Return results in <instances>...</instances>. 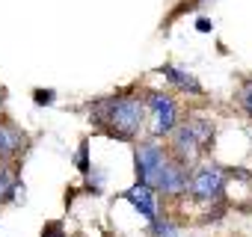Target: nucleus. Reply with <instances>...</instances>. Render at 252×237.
I'll return each mask as SVG.
<instances>
[{
    "instance_id": "obj_1",
    "label": "nucleus",
    "mask_w": 252,
    "mask_h": 237,
    "mask_svg": "<svg viewBox=\"0 0 252 237\" xmlns=\"http://www.w3.org/2000/svg\"><path fill=\"white\" fill-rule=\"evenodd\" d=\"M92 122L107 128L110 137L119 140H134L140 128L146 125V104L134 95L122 98H104L92 107Z\"/></svg>"
},
{
    "instance_id": "obj_2",
    "label": "nucleus",
    "mask_w": 252,
    "mask_h": 237,
    "mask_svg": "<svg viewBox=\"0 0 252 237\" xmlns=\"http://www.w3.org/2000/svg\"><path fill=\"white\" fill-rule=\"evenodd\" d=\"M214 140V122L211 118H187L184 125H175L172 131V151H175V160L178 163H193Z\"/></svg>"
},
{
    "instance_id": "obj_3",
    "label": "nucleus",
    "mask_w": 252,
    "mask_h": 237,
    "mask_svg": "<svg viewBox=\"0 0 252 237\" xmlns=\"http://www.w3.org/2000/svg\"><path fill=\"white\" fill-rule=\"evenodd\" d=\"M166 151L155 143H143L137 146V178L140 184H146L149 190H160V178L166 169Z\"/></svg>"
},
{
    "instance_id": "obj_4",
    "label": "nucleus",
    "mask_w": 252,
    "mask_h": 237,
    "mask_svg": "<svg viewBox=\"0 0 252 237\" xmlns=\"http://www.w3.org/2000/svg\"><path fill=\"white\" fill-rule=\"evenodd\" d=\"M190 190L199 202H220L225 193V172L214 163H202L190 178Z\"/></svg>"
},
{
    "instance_id": "obj_5",
    "label": "nucleus",
    "mask_w": 252,
    "mask_h": 237,
    "mask_svg": "<svg viewBox=\"0 0 252 237\" xmlns=\"http://www.w3.org/2000/svg\"><path fill=\"white\" fill-rule=\"evenodd\" d=\"M149 110H152V134L155 137H169L175 131V122H178V113H175V101L163 92H152L149 95Z\"/></svg>"
},
{
    "instance_id": "obj_6",
    "label": "nucleus",
    "mask_w": 252,
    "mask_h": 237,
    "mask_svg": "<svg viewBox=\"0 0 252 237\" xmlns=\"http://www.w3.org/2000/svg\"><path fill=\"white\" fill-rule=\"evenodd\" d=\"M24 146H27V134L21 128H15L12 122H0V160L15 157Z\"/></svg>"
},
{
    "instance_id": "obj_7",
    "label": "nucleus",
    "mask_w": 252,
    "mask_h": 237,
    "mask_svg": "<svg viewBox=\"0 0 252 237\" xmlns=\"http://www.w3.org/2000/svg\"><path fill=\"white\" fill-rule=\"evenodd\" d=\"M122 199H128L137 210H140V216H146L149 222H155L158 219V207H155V193L146 187V184H137V187H131V190H125L122 193Z\"/></svg>"
},
{
    "instance_id": "obj_8",
    "label": "nucleus",
    "mask_w": 252,
    "mask_h": 237,
    "mask_svg": "<svg viewBox=\"0 0 252 237\" xmlns=\"http://www.w3.org/2000/svg\"><path fill=\"white\" fill-rule=\"evenodd\" d=\"M160 190L163 193H184L187 190V166L178 163V160H166V169H163V178H160Z\"/></svg>"
},
{
    "instance_id": "obj_9",
    "label": "nucleus",
    "mask_w": 252,
    "mask_h": 237,
    "mask_svg": "<svg viewBox=\"0 0 252 237\" xmlns=\"http://www.w3.org/2000/svg\"><path fill=\"white\" fill-rule=\"evenodd\" d=\"M163 74H166V80H169L172 86H178L181 92L202 95V83H199L190 71H184V68H178V65H163Z\"/></svg>"
},
{
    "instance_id": "obj_10",
    "label": "nucleus",
    "mask_w": 252,
    "mask_h": 237,
    "mask_svg": "<svg viewBox=\"0 0 252 237\" xmlns=\"http://www.w3.org/2000/svg\"><path fill=\"white\" fill-rule=\"evenodd\" d=\"M15 184H18V181H15V166L0 163V202H6V199H9V193H12Z\"/></svg>"
},
{
    "instance_id": "obj_11",
    "label": "nucleus",
    "mask_w": 252,
    "mask_h": 237,
    "mask_svg": "<svg viewBox=\"0 0 252 237\" xmlns=\"http://www.w3.org/2000/svg\"><path fill=\"white\" fill-rule=\"evenodd\" d=\"M237 104H240V107L252 116V77L240 83V89H237Z\"/></svg>"
},
{
    "instance_id": "obj_12",
    "label": "nucleus",
    "mask_w": 252,
    "mask_h": 237,
    "mask_svg": "<svg viewBox=\"0 0 252 237\" xmlns=\"http://www.w3.org/2000/svg\"><path fill=\"white\" fill-rule=\"evenodd\" d=\"M152 234L155 237H178V228L169 219H155L152 222Z\"/></svg>"
},
{
    "instance_id": "obj_13",
    "label": "nucleus",
    "mask_w": 252,
    "mask_h": 237,
    "mask_svg": "<svg viewBox=\"0 0 252 237\" xmlns=\"http://www.w3.org/2000/svg\"><path fill=\"white\" fill-rule=\"evenodd\" d=\"M74 160H77V169H80L83 175H89V169H92V166H89V146H86V143L80 146V151H77V157H74Z\"/></svg>"
},
{
    "instance_id": "obj_14",
    "label": "nucleus",
    "mask_w": 252,
    "mask_h": 237,
    "mask_svg": "<svg viewBox=\"0 0 252 237\" xmlns=\"http://www.w3.org/2000/svg\"><path fill=\"white\" fill-rule=\"evenodd\" d=\"M33 95H36V104L45 107V104H54V95H57V92H54V89H36Z\"/></svg>"
},
{
    "instance_id": "obj_15",
    "label": "nucleus",
    "mask_w": 252,
    "mask_h": 237,
    "mask_svg": "<svg viewBox=\"0 0 252 237\" xmlns=\"http://www.w3.org/2000/svg\"><path fill=\"white\" fill-rule=\"evenodd\" d=\"M42 237H65V231H63L60 222H48V225L42 228Z\"/></svg>"
},
{
    "instance_id": "obj_16",
    "label": "nucleus",
    "mask_w": 252,
    "mask_h": 237,
    "mask_svg": "<svg viewBox=\"0 0 252 237\" xmlns=\"http://www.w3.org/2000/svg\"><path fill=\"white\" fill-rule=\"evenodd\" d=\"M196 30H199V33H211V30H214V24H211L208 18H199V24H196Z\"/></svg>"
},
{
    "instance_id": "obj_17",
    "label": "nucleus",
    "mask_w": 252,
    "mask_h": 237,
    "mask_svg": "<svg viewBox=\"0 0 252 237\" xmlns=\"http://www.w3.org/2000/svg\"><path fill=\"white\" fill-rule=\"evenodd\" d=\"M0 95H3V89H0ZM0 101H3V98H0Z\"/></svg>"
},
{
    "instance_id": "obj_18",
    "label": "nucleus",
    "mask_w": 252,
    "mask_h": 237,
    "mask_svg": "<svg viewBox=\"0 0 252 237\" xmlns=\"http://www.w3.org/2000/svg\"><path fill=\"white\" fill-rule=\"evenodd\" d=\"M178 237H181V234H178Z\"/></svg>"
}]
</instances>
